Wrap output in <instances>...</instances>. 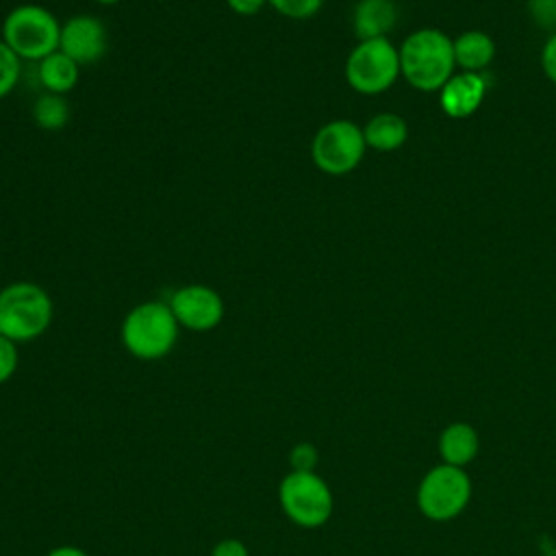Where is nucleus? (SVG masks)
<instances>
[{"label":"nucleus","mask_w":556,"mask_h":556,"mask_svg":"<svg viewBox=\"0 0 556 556\" xmlns=\"http://www.w3.org/2000/svg\"><path fill=\"white\" fill-rule=\"evenodd\" d=\"M528 15L530 20L543 28L554 33L556 30V0H528Z\"/></svg>","instance_id":"21"},{"label":"nucleus","mask_w":556,"mask_h":556,"mask_svg":"<svg viewBox=\"0 0 556 556\" xmlns=\"http://www.w3.org/2000/svg\"><path fill=\"white\" fill-rule=\"evenodd\" d=\"M109 48V33L100 17L96 15H72L61 24L59 50L67 54L74 63L93 65L98 63Z\"/></svg>","instance_id":"10"},{"label":"nucleus","mask_w":556,"mask_h":556,"mask_svg":"<svg viewBox=\"0 0 556 556\" xmlns=\"http://www.w3.org/2000/svg\"><path fill=\"white\" fill-rule=\"evenodd\" d=\"M345 83L361 96H378L395 85L400 74V50L382 39L358 41L343 65Z\"/></svg>","instance_id":"7"},{"label":"nucleus","mask_w":556,"mask_h":556,"mask_svg":"<svg viewBox=\"0 0 556 556\" xmlns=\"http://www.w3.org/2000/svg\"><path fill=\"white\" fill-rule=\"evenodd\" d=\"M365 150L363 126L343 117L321 124L311 139V161L328 176H345L354 172L361 165Z\"/></svg>","instance_id":"8"},{"label":"nucleus","mask_w":556,"mask_h":556,"mask_svg":"<svg viewBox=\"0 0 556 556\" xmlns=\"http://www.w3.org/2000/svg\"><path fill=\"white\" fill-rule=\"evenodd\" d=\"M471 478L467 469L439 463L417 484V508L430 521H452L471 502Z\"/></svg>","instance_id":"6"},{"label":"nucleus","mask_w":556,"mask_h":556,"mask_svg":"<svg viewBox=\"0 0 556 556\" xmlns=\"http://www.w3.org/2000/svg\"><path fill=\"white\" fill-rule=\"evenodd\" d=\"M397 4L393 0H358L352 13V28L358 41L382 39L397 24Z\"/></svg>","instance_id":"12"},{"label":"nucleus","mask_w":556,"mask_h":556,"mask_svg":"<svg viewBox=\"0 0 556 556\" xmlns=\"http://www.w3.org/2000/svg\"><path fill=\"white\" fill-rule=\"evenodd\" d=\"M278 506L293 526L315 530L330 521L334 495L317 471H287L278 482Z\"/></svg>","instance_id":"5"},{"label":"nucleus","mask_w":556,"mask_h":556,"mask_svg":"<svg viewBox=\"0 0 556 556\" xmlns=\"http://www.w3.org/2000/svg\"><path fill=\"white\" fill-rule=\"evenodd\" d=\"M437 450L441 463L465 469L469 463L476 460L480 452L478 430L469 421H452L441 430L437 439Z\"/></svg>","instance_id":"13"},{"label":"nucleus","mask_w":556,"mask_h":556,"mask_svg":"<svg viewBox=\"0 0 556 556\" xmlns=\"http://www.w3.org/2000/svg\"><path fill=\"white\" fill-rule=\"evenodd\" d=\"M46 556H89V552L78 545H56Z\"/></svg>","instance_id":"26"},{"label":"nucleus","mask_w":556,"mask_h":556,"mask_svg":"<svg viewBox=\"0 0 556 556\" xmlns=\"http://www.w3.org/2000/svg\"><path fill=\"white\" fill-rule=\"evenodd\" d=\"M211 556H250V549L241 539L228 536V539H222L213 545Z\"/></svg>","instance_id":"24"},{"label":"nucleus","mask_w":556,"mask_h":556,"mask_svg":"<svg viewBox=\"0 0 556 556\" xmlns=\"http://www.w3.org/2000/svg\"><path fill=\"white\" fill-rule=\"evenodd\" d=\"M78 76H80V65L74 63L61 50H54L52 54L43 56L37 63L39 85L48 93H59V96L70 93L78 85Z\"/></svg>","instance_id":"16"},{"label":"nucleus","mask_w":556,"mask_h":556,"mask_svg":"<svg viewBox=\"0 0 556 556\" xmlns=\"http://www.w3.org/2000/svg\"><path fill=\"white\" fill-rule=\"evenodd\" d=\"M50 293L30 280H15L0 289V334L13 343L39 339L52 324Z\"/></svg>","instance_id":"3"},{"label":"nucleus","mask_w":556,"mask_h":556,"mask_svg":"<svg viewBox=\"0 0 556 556\" xmlns=\"http://www.w3.org/2000/svg\"><path fill=\"white\" fill-rule=\"evenodd\" d=\"M167 304L178 326L191 332L215 330L226 313L224 300L217 289L200 282L178 287L176 291H172Z\"/></svg>","instance_id":"9"},{"label":"nucleus","mask_w":556,"mask_h":556,"mask_svg":"<svg viewBox=\"0 0 556 556\" xmlns=\"http://www.w3.org/2000/svg\"><path fill=\"white\" fill-rule=\"evenodd\" d=\"M486 91L489 83L484 74L456 72L439 89V106L452 119H467L482 106Z\"/></svg>","instance_id":"11"},{"label":"nucleus","mask_w":556,"mask_h":556,"mask_svg":"<svg viewBox=\"0 0 556 556\" xmlns=\"http://www.w3.org/2000/svg\"><path fill=\"white\" fill-rule=\"evenodd\" d=\"M72 109L65 96L59 93H48L43 91L35 102H33V122L48 132L63 130L70 122Z\"/></svg>","instance_id":"17"},{"label":"nucleus","mask_w":556,"mask_h":556,"mask_svg":"<svg viewBox=\"0 0 556 556\" xmlns=\"http://www.w3.org/2000/svg\"><path fill=\"white\" fill-rule=\"evenodd\" d=\"M363 135L367 148L376 152H395L408 139V124L402 115L393 111H382L367 119V124L363 126Z\"/></svg>","instance_id":"14"},{"label":"nucleus","mask_w":556,"mask_h":556,"mask_svg":"<svg viewBox=\"0 0 556 556\" xmlns=\"http://www.w3.org/2000/svg\"><path fill=\"white\" fill-rule=\"evenodd\" d=\"M289 471H315L319 465V450L311 441H300L289 450Z\"/></svg>","instance_id":"20"},{"label":"nucleus","mask_w":556,"mask_h":556,"mask_svg":"<svg viewBox=\"0 0 556 556\" xmlns=\"http://www.w3.org/2000/svg\"><path fill=\"white\" fill-rule=\"evenodd\" d=\"M267 4V0H226V7L237 13V15H256L263 7Z\"/></svg>","instance_id":"25"},{"label":"nucleus","mask_w":556,"mask_h":556,"mask_svg":"<svg viewBox=\"0 0 556 556\" xmlns=\"http://www.w3.org/2000/svg\"><path fill=\"white\" fill-rule=\"evenodd\" d=\"M541 67L547 80L556 85V30L549 33V37L541 48Z\"/></svg>","instance_id":"23"},{"label":"nucleus","mask_w":556,"mask_h":556,"mask_svg":"<svg viewBox=\"0 0 556 556\" xmlns=\"http://www.w3.org/2000/svg\"><path fill=\"white\" fill-rule=\"evenodd\" d=\"M400 74L417 91H439L454 74V39L434 28L413 30L400 43Z\"/></svg>","instance_id":"1"},{"label":"nucleus","mask_w":556,"mask_h":556,"mask_svg":"<svg viewBox=\"0 0 556 556\" xmlns=\"http://www.w3.org/2000/svg\"><path fill=\"white\" fill-rule=\"evenodd\" d=\"M93 2H98V4H104V7H109V4H117L119 0H93Z\"/></svg>","instance_id":"27"},{"label":"nucleus","mask_w":556,"mask_h":556,"mask_svg":"<svg viewBox=\"0 0 556 556\" xmlns=\"http://www.w3.org/2000/svg\"><path fill=\"white\" fill-rule=\"evenodd\" d=\"M22 61L20 56L0 39V100H4L20 83Z\"/></svg>","instance_id":"18"},{"label":"nucleus","mask_w":556,"mask_h":556,"mask_svg":"<svg viewBox=\"0 0 556 556\" xmlns=\"http://www.w3.org/2000/svg\"><path fill=\"white\" fill-rule=\"evenodd\" d=\"M495 59V41L484 30H465L454 39V61L460 72H478L484 70Z\"/></svg>","instance_id":"15"},{"label":"nucleus","mask_w":556,"mask_h":556,"mask_svg":"<svg viewBox=\"0 0 556 556\" xmlns=\"http://www.w3.org/2000/svg\"><path fill=\"white\" fill-rule=\"evenodd\" d=\"M267 4L282 17L311 20L321 11L324 0H267Z\"/></svg>","instance_id":"19"},{"label":"nucleus","mask_w":556,"mask_h":556,"mask_svg":"<svg viewBox=\"0 0 556 556\" xmlns=\"http://www.w3.org/2000/svg\"><path fill=\"white\" fill-rule=\"evenodd\" d=\"M17 365H20L17 343L0 334V387L15 376Z\"/></svg>","instance_id":"22"},{"label":"nucleus","mask_w":556,"mask_h":556,"mask_svg":"<svg viewBox=\"0 0 556 556\" xmlns=\"http://www.w3.org/2000/svg\"><path fill=\"white\" fill-rule=\"evenodd\" d=\"M61 22L56 15L35 2L13 7L2 20V41L20 56V61L39 63L59 50Z\"/></svg>","instance_id":"4"},{"label":"nucleus","mask_w":556,"mask_h":556,"mask_svg":"<svg viewBox=\"0 0 556 556\" xmlns=\"http://www.w3.org/2000/svg\"><path fill=\"white\" fill-rule=\"evenodd\" d=\"M180 326L163 300L135 304L122 319L119 339L124 350L137 361H161L178 343Z\"/></svg>","instance_id":"2"}]
</instances>
